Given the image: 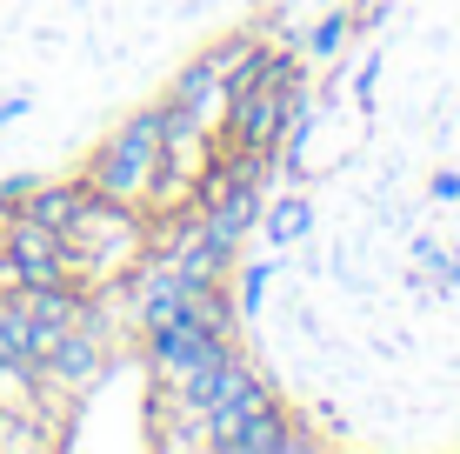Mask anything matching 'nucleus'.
I'll return each instance as SVG.
<instances>
[{
    "label": "nucleus",
    "mask_w": 460,
    "mask_h": 454,
    "mask_svg": "<svg viewBox=\"0 0 460 454\" xmlns=\"http://www.w3.org/2000/svg\"><path fill=\"white\" fill-rule=\"evenodd\" d=\"M167 147V114H140L127 120L114 147H101V161H93V194H134L140 181H147L154 154Z\"/></svg>",
    "instance_id": "f257e3e1"
},
{
    "label": "nucleus",
    "mask_w": 460,
    "mask_h": 454,
    "mask_svg": "<svg viewBox=\"0 0 460 454\" xmlns=\"http://www.w3.org/2000/svg\"><path fill=\"white\" fill-rule=\"evenodd\" d=\"M341 34H347V21H341V13H327V21L314 27V54H334V47H341Z\"/></svg>",
    "instance_id": "39448f33"
},
{
    "label": "nucleus",
    "mask_w": 460,
    "mask_h": 454,
    "mask_svg": "<svg viewBox=\"0 0 460 454\" xmlns=\"http://www.w3.org/2000/svg\"><path fill=\"white\" fill-rule=\"evenodd\" d=\"M300 227H307V208H300V200H288V208L274 214V241H294Z\"/></svg>",
    "instance_id": "20e7f679"
},
{
    "label": "nucleus",
    "mask_w": 460,
    "mask_h": 454,
    "mask_svg": "<svg viewBox=\"0 0 460 454\" xmlns=\"http://www.w3.org/2000/svg\"><path fill=\"white\" fill-rule=\"evenodd\" d=\"M7 374H34V361H27L21 307H13V294H0V381H7Z\"/></svg>",
    "instance_id": "7ed1b4c3"
},
{
    "label": "nucleus",
    "mask_w": 460,
    "mask_h": 454,
    "mask_svg": "<svg viewBox=\"0 0 460 454\" xmlns=\"http://www.w3.org/2000/svg\"><path fill=\"white\" fill-rule=\"evenodd\" d=\"M34 374H47V381H67V387H81V381H93V374H101V354H93V341L87 334H60L54 348H47V361L34 368Z\"/></svg>",
    "instance_id": "f03ea898"
}]
</instances>
